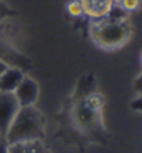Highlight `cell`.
I'll list each match as a JSON object with an SVG mask.
<instances>
[{
    "instance_id": "6da1fadb",
    "label": "cell",
    "mask_w": 142,
    "mask_h": 153,
    "mask_svg": "<svg viewBox=\"0 0 142 153\" xmlns=\"http://www.w3.org/2000/svg\"><path fill=\"white\" fill-rule=\"evenodd\" d=\"M44 138V117L39 109L33 106H22L11 121L4 141L11 143L43 141Z\"/></svg>"
},
{
    "instance_id": "7a4b0ae2",
    "label": "cell",
    "mask_w": 142,
    "mask_h": 153,
    "mask_svg": "<svg viewBox=\"0 0 142 153\" xmlns=\"http://www.w3.org/2000/svg\"><path fill=\"white\" fill-rule=\"evenodd\" d=\"M91 37L97 46L105 50H116L130 40L131 26L127 19H113L109 17L97 19L91 28Z\"/></svg>"
},
{
    "instance_id": "3957f363",
    "label": "cell",
    "mask_w": 142,
    "mask_h": 153,
    "mask_svg": "<svg viewBox=\"0 0 142 153\" xmlns=\"http://www.w3.org/2000/svg\"><path fill=\"white\" fill-rule=\"evenodd\" d=\"M19 108L21 106L13 93H0V135L3 139Z\"/></svg>"
},
{
    "instance_id": "277c9868",
    "label": "cell",
    "mask_w": 142,
    "mask_h": 153,
    "mask_svg": "<svg viewBox=\"0 0 142 153\" xmlns=\"http://www.w3.org/2000/svg\"><path fill=\"white\" fill-rule=\"evenodd\" d=\"M17 98L19 106H33L39 98V85L30 77H24L13 93Z\"/></svg>"
},
{
    "instance_id": "5b68a950",
    "label": "cell",
    "mask_w": 142,
    "mask_h": 153,
    "mask_svg": "<svg viewBox=\"0 0 142 153\" xmlns=\"http://www.w3.org/2000/svg\"><path fill=\"white\" fill-rule=\"evenodd\" d=\"M79 1L82 4L84 14L92 18L94 21L106 18L114 6L113 0H79Z\"/></svg>"
},
{
    "instance_id": "8992f818",
    "label": "cell",
    "mask_w": 142,
    "mask_h": 153,
    "mask_svg": "<svg viewBox=\"0 0 142 153\" xmlns=\"http://www.w3.org/2000/svg\"><path fill=\"white\" fill-rule=\"evenodd\" d=\"M24 77H25V75L19 68L8 66L0 75V93H14Z\"/></svg>"
},
{
    "instance_id": "52a82bcc",
    "label": "cell",
    "mask_w": 142,
    "mask_h": 153,
    "mask_svg": "<svg viewBox=\"0 0 142 153\" xmlns=\"http://www.w3.org/2000/svg\"><path fill=\"white\" fill-rule=\"evenodd\" d=\"M98 112L92 111L90 109L84 102H79L76 105V109H75V119H76V123H77L80 127L84 130V128H90L92 126L95 124V116Z\"/></svg>"
},
{
    "instance_id": "ba28073f",
    "label": "cell",
    "mask_w": 142,
    "mask_h": 153,
    "mask_svg": "<svg viewBox=\"0 0 142 153\" xmlns=\"http://www.w3.org/2000/svg\"><path fill=\"white\" fill-rule=\"evenodd\" d=\"M8 153H50L43 141H29L8 145Z\"/></svg>"
},
{
    "instance_id": "9c48e42d",
    "label": "cell",
    "mask_w": 142,
    "mask_h": 153,
    "mask_svg": "<svg viewBox=\"0 0 142 153\" xmlns=\"http://www.w3.org/2000/svg\"><path fill=\"white\" fill-rule=\"evenodd\" d=\"M83 102H84L90 109H92V111H95V112H100L101 108L103 106L102 95H100V94H97V93H91L90 95H87L84 100H83Z\"/></svg>"
},
{
    "instance_id": "30bf717a",
    "label": "cell",
    "mask_w": 142,
    "mask_h": 153,
    "mask_svg": "<svg viewBox=\"0 0 142 153\" xmlns=\"http://www.w3.org/2000/svg\"><path fill=\"white\" fill-rule=\"evenodd\" d=\"M117 6H120L126 13H131V11H137L142 6L141 0H119Z\"/></svg>"
},
{
    "instance_id": "8fae6325",
    "label": "cell",
    "mask_w": 142,
    "mask_h": 153,
    "mask_svg": "<svg viewBox=\"0 0 142 153\" xmlns=\"http://www.w3.org/2000/svg\"><path fill=\"white\" fill-rule=\"evenodd\" d=\"M68 13H69L72 17H80V15L84 14L82 4H80L79 0H73V1H71V3L68 4Z\"/></svg>"
},
{
    "instance_id": "7c38bea8",
    "label": "cell",
    "mask_w": 142,
    "mask_h": 153,
    "mask_svg": "<svg viewBox=\"0 0 142 153\" xmlns=\"http://www.w3.org/2000/svg\"><path fill=\"white\" fill-rule=\"evenodd\" d=\"M131 108L137 112H141L142 113V95H138L134 101L131 102Z\"/></svg>"
},
{
    "instance_id": "4fadbf2b",
    "label": "cell",
    "mask_w": 142,
    "mask_h": 153,
    "mask_svg": "<svg viewBox=\"0 0 142 153\" xmlns=\"http://www.w3.org/2000/svg\"><path fill=\"white\" fill-rule=\"evenodd\" d=\"M134 90L138 95H142V73L134 80Z\"/></svg>"
},
{
    "instance_id": "5bb4252c",
    "label": "cell",
    "mask_w": 142,
    "mask_h": 153,
    "mask_svg": "<svg viewBox=\"0 0 142 153\" xmlns=\"http://www.w3.org/2000/svg\"><path fill=\"white\" fill-rule=\"evenodd\" d=\"M8 8H7V6L0 0V18H3V17H6V15H8Z\"/></svg>"
},
{
    "instance_id": "9a60e30c",
    "label": "cell",
    "mask_w": 142,
    "mask_h": 153,
    "mask_svg": "<svg viewBox=\"0 0 142 153\" xmlns=\"http://www.w3.org/2000/svg\"><path fill=\"white\" fill-rule=\"evenodd\" d=\"M0 153H8V143L3 138L0 139Z\"/></svg>"
},
{
    "instance_id": "2e32d148",
    "label": "cell",
    "mask_w": 142,
    "mask_h": 153,
    "mask_svg": "<svg viewBox=\"0 0 142 153\" xmlns=\"http://www.w3.org/2000/svg\"><path fill=\"white\" fill-rule=\"evenodd\" d=\"M8 66H10V65H8L4 59H1V58H0V75H1V73H3V72L6 71Z\"/></svg>"
},
{
    "instance_id": "e0dca14e",
    "label": "cell",
    "mask_w": 142,
    "mask_h": 153,
    "mask_svg": "<svg viewBox=\"0 0 142 153\" xmlns=\"http://www.w3.org/2000/svg\"><path fill=\"white\" fill-rule=\"evenodd\" d=\"M113 1H114V3H117V1H119V0H113Z\"/></svg>"
},
{
    "instance_id": "ac0fdd59",
    "label": "cell",
    "mask_w": 142,
    "mask_h": 153,
    "mask_svg": "<svg viewBox=\"0 0 142 153\" xmlns=\"http://www.w3.org/2000/svg\"><path fill=\"white\" fill-rule=\"evenodd\" d=\"M141 64H142V55H141Z\"/></svg>"
},
{
    "instance_id": "d6986e66",
    "label": "cell",
    "mask_w": 142,
    "mask_h": 153,
    "mask_svg": "<svg viewBox=\"0 0 142 153\" xmlns=\"http://www.w3.org/2000/svg\"><path fill=\"white\" fill-rule=\"evenodd\" d=\"M0 139H1V135H0Z\"/></svg>"
},
{
    "instance_id": "ffe728a7",
    "label": "cell",
    "mask_w": 142,
    "mask_h": 153,
    "mask_svg": "<svg viewBox=\"0 0 142 153\" xmlns=\"http://www.w3.org/2000/svg\"><path fill=\"white\" fill-rule=\"evenodd\" d=\"M141 1H142V0H141Z\"/></svg>"
}]
</instances>
